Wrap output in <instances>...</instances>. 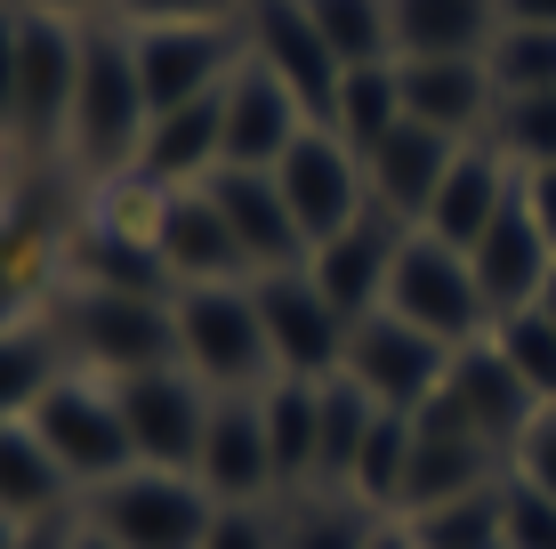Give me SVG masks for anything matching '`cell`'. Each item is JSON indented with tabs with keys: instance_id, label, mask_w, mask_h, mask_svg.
<instances>
[{
	"instance_id": "obj_10",
	"label": "cell",
	"mask_w": 556,
	"mask_h": 549,
	"mask_svg": "<svg viewBox=\"0 0 556 549\" xmlns=\"http://www.w3.org/2000/svg\"><path fill=\"white\" fill-rule=\"evenodd\" d=\"M452 355H459V348L428 339L419 324H404V315H388V308H371V315H355V324H348V364H339V372H348L371 404L419 412L435 388H444Z\"/></svg>"
},
{
	"instance_id": "obj_47",
	"label": "cell",
	"mask_w": 556,
	"mask_h": 549,
	"mask_svg": "<svg viewBox=\"0 0 556 549\" xmlns=\"http://www.w3.org/2000/svg\"><path fill=\"white\" fill-rule=\"evenodd\" d=\"M25 9H49V16H89V9H113V0H25Z\"/></svg>"
},
{
	"instance_id": "obj_30",
	"label": "cell",
	"mask_w": 556,
	"mask_h": 549,
	"mask_svg": "<svg viewBox=\"0 0 556 549\" xmlns=\"http://www.w3.org/2000/svg\"><path fill=\"white\" fill-rule=\"evenodd\" d=\"M404 477H412V412H379L355 452L348 501H363L371 517H404Z\"/></svg>"
},
{
	"instance_id": "obj_39",
	"label": "cell",
	"mask_w": 556,
	"mask_h": 549,
	"mask_svg": "<svg viewBox=\"0 0 556 549\" xmlns=\"http://www.w3.org/2000/svg\"><path fill=\"white\" fill-rule=\"evenodd\" d=\"M501 549H556V501L508 477L501 494Z\"/></svg>"
},
{
	"instance_id": "obj_22",
	"label": "cell",
	"mask_w": 556,
	"mask_h": 549,
	"mask_svg": "<svg viewBox=\"0 0 556 549\" xmlns=\"http://www.w3.org/2000/svg\"><path fill=\"white\" fill-rule=\"evenodd\" d=\"M508 195H516V170L501 162V146H492V138H468V146L452 154L444 186H435L419 235L452 242V251H476V242H484V226L508 211Z\"/></svg>"
},
{
	"instance_id": "obj_46",
	"label": "cell",
	"mask_w": 556,
	"mask_h": 549,
	"mask_svg": "<svg viewBox=\"0 0 556 549\" xmlns=\"http://www.w3.org/2000/svg\"><path fill=\"white\" fill-rule=\"evenodd\" d=\"M363 549H419V534H412V517H379Z\"/></svg>"
},
{
	"instance_id": "obj_7",
	"label": "cell",
	"mask_w": 556,
	"mask_h": 549,
	"mask_svg": "<svg viewBox=\"0 0 556 549\" xmlns=\"http://www.w3.org/2000/svg\"><path fill=\"white\" fill-rule=\"evenodd\" d=\"M379 308L419 324L428 339H444V348H468V339L492 332V308H484V291H476L468 251L419 235V226L404 235V251H395V275H388V299H379Z\"/></svg>"
},
{
	"instance_id": "obj_13",
	"label": "cell",
	"mask_w": 556,
	"mask_h": 549,
	"mask_svg": "<svg viewBox=\"0 0 556 549\" xmlns=\"http://www.w3.org/2000/svg\"><path fill=\"white\" fill-rule=\"evenodd\" d=\"M242 41H251V57H258V65L306 105V122L331 129V105H339V82H348V65H339L331 41L315 33L306 0H242Z\"/></svg>"
},
{
	"instance_id": "obj_28",
	"label": "cell",
	"mask_w": 556,
	"mask_h": 549,
	"mask_svg": "<svg viewBox=\"0 0 556 549\" xmlns=\"http://www.w3.org/2000/svg\"><path fill=\"white\" fill-rule=\"evenodd\" d=\"M258 412H266V445H275L282 494H315V412H323V380H266L258 388Z\"/></svg>"
},
{
	"instance_id": "obj_3",
	"label": "cell",
	"mask_w": 556,
	"mask_h": 549,
	"mask_svg": "<svg viewBox=\"0 0 556 549\" xmlns=\"http://www.w3.org/2000/svg\"><path fill=\"white\" fill-rule=\"evenodd\" d=\"M178 364L218 396H251L275 380L266 315L251 283H186L178 291Z\"/></svg>"
},
{
	"instance_id": "obj_25",
	"label": "cell",
	"mask_w": 556,
	"mask_h": 549,
	"mask_svg": "<svg viewBox=\"0 0 556 549\" xmlns=\"http://www.w3.org/2000/svg\"><path fill=\"white\" fill-rule=\"evenodd\" d=\"M210 170H226V89L153 113L146 146H138V178L146 186H202Z\"/></svg>"
},
{
	"instance_id": "obj_31",
	"label": "cell",
	"mask_w": 556,
	"mask_h": 549,
	"mask_svg": "<svg viewBox=\"0 0 556 549\" xmlns=\"http://www.w3.org/2000/svg\"><path fill=\"white\" fill-rule=\"evenodd\" d=\"M56 372H73V364H65V348L49 339L41 315H33V324H0V421H25Z\"/></svg>"
},
{
	"instance_id": "obj_1",
	"label": "cell",
	"mask_w": 556,
	"mask_h": 549,
	"mask_svg": "<svg viewBox=\"0 0 556 549\" xmlns=\"http://www.w3.org/2000/svg\"><path fill=\"white\" fill-rule=\"evenodd\" d=\"M49 339L73 372L129 380V372L178 364V291H105V283H65L49 299Z\"/></svg>"
},
{
	"instance_id": "obj_21",
	"label": "cell",
	"mask_w": 556,
	"mask_h": 549,
	"mask_svg": "<svg viewBox=\"0 0 556 549\" xmlns=\"http://www.w3.org/2000/svg\"><path fill=\"white\" fill-rule=\"evenodd\" d=\"M468 138H444V129H428V122H395L388 138L363 154V178H371V202L388 219H404V226H419L428 219V202H435V186H444V170H452V154Z\"/></svg>"
},
{
	"instance_id": "obj_23",
	"label": "cell",
	"mask_w": 556,
	"mask_h": 549,
	"mask_svg": "<svg viewBox=\"0 0 556 549\" xmlns=\"http://www.w3.org/2000/svg\"><path fill=\"white\" fill-rule=\"evenodd\" d=\"M153 251H162L169 283H251V267H242L235 235H226L218 202L202 195V186H169L162 195V219H153Z\"/></svg>"
},
{
	"instance_id": "obj_42",
	"label": "cell",
	"mask_w": 556,
	"mask_h": 549,
	"mask_svg": "<svg viewBox=\"0 0 556 549\" xmlns=\"http://www.w3.org/2000/svg\"><path fill=\"white\" fill-rule=\"evenodd\" d=\"M113 9H122L129 33H138V25H202V16H242V0H113Z\"/></svg>"
},
{
	"instance_id": "obj_44",
	"label": "cell",
	"mask_w": 556,
	"mask_h": 549,
	"mask_svg": "<svg viewBox=\"0 0 556 549\" xmlns=\"http://www.w3.org/2000/svg\"><path fill=\"white\" fill-rule=\"evenodd\" d=\"M525 211H532V226H541L548 251H556V170H532L525 178Z\"/></svg>"
},
{
	"instance_id": "obj_17",
	"label": "cell",
	"mask_w": 556,
	"mask_h": 549,
	"mask_svg": "<svg viewBox=\"0 0 556 549\" xmlns=\"http://www.w3.org/2000/svg\"><path fill=\"white\" fill-rule=\"evenodd\" d=\"M404 235H412V226L388 219V211L371 202V211H363L348 235H331L323 251H306V275H315V291L355 324V315H371L379 299H388V275H395V251H404Z\"/></svg>"
},
{
	"instance_id": "obj_14",
	"label": "cell",
	"mask_w": 556,
	"mask_h": 549,
	"mask_svg": "<svg viewBox=\"0 0 556 549\" xmlns=\"http://www.w3.org/2000/svg\"><path fill=\"white\" fill-rule=\"evenodd\" d=\"M258 315H266V348H275V380H331L348 364V315L315 291V275H258Z\"/></svg>"
},
{
	"instance_id": "obj_18",
	"label": "cell",
	"mask_w": 556,
	"mask_h": 549,
	"mask_svg": "<svg viewBox=\"0 0 556 549\" xmlns=\"http://www.w3.org/2000/svg\"><path fill=\"white\" fill-rule=\"evenodd\" d=\"M468 267H476V291H484L492 324L525 315L532 299H541V283L556 275V251H548V235H541V226H532V211H525V178H516L508 211L484 226V242L468 251Z\"/></svg>"
},
{
	"instance_id": "obj_4",
	"label": "cell",
	"mask_w": 556,
	"mask_h": 549,
	"mask_svg": "<svg viewBox=\"0 0 556 549\" xmlns=\"http://www.w3.org/2000/svg\"><path fill=\"white\" fill-rule=\"evenodd\" d=\"M25 428L56 452V469H65L73 485H89V494L138 469L122 396H113V380H98V372H56V380L41 388V404L25 412Z\"/></svg>"
},
{
	"instance_id": "obj_16",
	"label": "cell",
	"mask_w": 556,
	"mask_h": 549,
	"mask_svg": "<svg viewBox=\"0 0 556 549\" xmlns=\"http://www.w3.org/2000/svg\"><path fill=\"white\" fill-rule=\"evenodd\" d=\"M194 485H202L218 509H258V501L282 494L275 445H266V412H258V388H251V396H218V404H210V437H202Z\"/></svg>"
},
{
	"instance_id": "obj_48",
	"label": "cell",
	"mask_w": 556,
	"mask_h": 549,
	"mask_svg": "<svg viewBox=\"0 0 556 549\" xmlns=\"http://www.w3.org/2000/svg\"><path fill=\"white\" fill-rule=\"evenodd\" d=\"M532 308H541V315H548V324H556V275L541 283V299H532Z\"/></svg>"
},
{
	"instance_id": "obj_36",
	"label": "cell",
	"mask_w": 556,
	"mask_h": 549,
	"mask_svg": "<svg viewBox=\"0 0 556 549\" xmlns=\"http://www.w3.org/2000/svg\"><path fill=\"white\" fill-rule=\"evenodd\" d=\"M484 65H492L501 98H541V89H556V33L548 25H501Z\"/></svg>"
},
{
	"instance_id": "obj_34",
	"label": "cell",
	"mask_w": 556,
	"mask_h": 549,
	"mask_svg": "<svg viewBox=\"0 0 556 549\" xmlns=\"http://www.w3.org/2000/svg\"><path fill=\"white\" fill-rule=\"evenodd\" d=\"M492 146H501V162L516 178H532V170H556V89L541 98H501L492 105Z\"/></svg>"
},
{
	"instance_id": "obj_27",
	"label": "cell",
	"mask_w": 556,
	"mask_h": 549,
	"mask_svg": "<svg viewBox=\"0 0 556 549\" xmlns=\"http://www.w3.org/2000/svg\"><path fill=\"white\" fill-rule=\"evenodd\" d=\"M65 501H73V477L56 469V452L25 421H0V525L65 517Z\"/></svg>"
},
{
	"instance_id": "obj_20",
	"label": "cell",
	"mask_w": 556,
	"mask_h": 549,
	"mask_svg": "<svg viewBox=\"0 0 556 549\" xmlns=\"http://www.w3.org/2000/svg\"><path fill=\"white\" fill-rule=\"evenodd\" d=\"M395 89H404V113L444 138H484L492 129V65L484 57H395Z\"/></svg>"
},
{
	"instance_id": "obj_24",
	"label": "cell",
	"mask_w": 556,
	"mask_h": 549,
	"mask_svg": "<svg viewBox=\"0 0 556 549\" xmlns=\"http://www.w3.org/2000/svg\"><path fill=\"white\" fill-rule=\"evenodd\" d=\"M508 461L492 445H476L468 428L435 421V412H412V477H404V517L412 509H435V501H459V494H484L501 485Z\"/></svg>"
},
{
	"instance_id": "obj_38",
	"label": "cell",
	"mask_w": 556,
	"mask_h": 549,
	"mask_svg": "<svg viewBox=\"0 0 556 549\" xmlns=\"http://www.w3.org/2000/svg\"><path fill=\"white\" fill-rule=\"evenodd\" d=\"M492 348L516 364V380H525L541 404H556V324L541 308H525V315H508V324H492Z\"/></svg>"
},
{
	"instance_id": "obj_43",
	"label": "cell",
	"mask_w": 556,
	"mask_h": 549,
	"mask_svg": "<svg viewBox=\"0 0 556 549\" xmlns=\"http://www.w3.org/2000/svg\"><path fill=\"white\" fill-rule=\"evenodd\" d=\"M0 138H16V0H0Z\"/></svg>"
},
{
	"instance_id": "obj_6",
	"label": "cell",
	"mask_w": 556,
	"mask_h": 549,
	"mask_svg": "<svg viewBox=\"0 0 556 549\" xmlns=\"http://www.w3.org/2000/svg\"><path fill=\"white\" fill-rule=\"evenodd\" d=\"M73 82H81V25L16 0V146L49 162L73 129Z\"/></svg>"
},
{
	"instance_id": "obj_35",
	"label": "cell",
	"mask_w": 556,
	"mask_h": 549,
	"mask_svg": "<svg viewBox=\"0 0 556 549\" xmlns=\"http://www.w3.org/2000/svg\"><path fill=\"white\" fill-rule=\"evenodd\" d=\"M501 485H484V494H459V501H435V509H412V534L419 549H501Z\"/></svg>"
},
{
	"instance_id": "obj_5",
	"label": "cell",
	"mask_w": 556,
	"mask_h": 549,
	"mask_svg": "<svg viewBox=\"0 0 556 549\" xmlns=\"http://www.w3.org/2000/svg\"><path fill=\"white\" fill-rule=\"evenodd\" d=\"M210 517L218 501L186 469H129L89 494V534H105L113 549H202Z\"/></svg>"
},
{
	"instance_id": "obj_26",
	"label": "cell",
	"mask_w": 556,
	"mask_h": 549,
	"mask_svg": "<svg viewBox=\"0 0 556 549\" xmlns=\"http://www.w3.org/2000/svg\"><path fill=\"white\" fill-rule=\"evenodd\" d=\"M395 57H484L501 41V0H388Z\"/></svg>"
},
{
	"instance_id": "obj_29",
	"label": "cell",
	"mask_w": 556,
	"mask_h": 549,
	"mask_svg": "<svg viewBox=\"0 0 556 549\" xmlns=\"http://www.w3.org/2000/svg\"><path fill=\"white\" fill-rule=\"evenodd\" d=\"M379 412H388V404H371L348 372L323 380V412H315V494H348L355 452H363V437H371Z\"/></svg>"
},
{
	"instance_id": "obj_50",
	"label": "cell",
	"mask_w": 556,
	"mask_h": 549,
	"mask_svg": "<svg viewBox=\"0 0 556 549\" xmlns=\"http://www.w3.org/2000/svg\"><path fill=\"white\" fill-rule=\"evenodd\" d=\"M0 146H9V138H0Z\"/></svg>"
},
{
	"instance_id": "obj_8",
	"label": "cell",
	"mask_w": 556,
	"mask_h": 549,
	"mask_svg": "<svg viewBox=\"0 0 556 549\" xmlns=\"http://www.w3.org/2000/svg\"><path fill=\"white\" fill-rule=\"evenodd\" d=\"M129 57H138L146 105L169 113V105H194V98L235 82L251 41H242V16H202V25H138Z\"/></svg>"
},
{
	"instance_id": "obj_49",
	"label": "cell",
	"mask_w": 556,
	"mask_h": 549,
	"mask_svg": "<svg viewBox=\"0 0 556 549\" xmlns=\"http://www.w3.org/2000/svg\"><path fill=\"white\" fill-rule=\"evenodd\" d=\"M65 549H113V541H105V534H89V525H81V534H73Z\"/></svg>"
},
{
	"instance_id": "obj_33",
	"label": "cell",
	"mask_w": 556,
	"mask_h": 549,
	"mask_svg": "<svg viewBox=\"0 0 556 549\" xmlns=\"http://www.w3.org/2000/svg\"><path fill=\"white\" fill-rule=\"evenodd\" d=\"M315 33L331 41L339 65H395V33H388V0H306Z\"/></svg>"
},
{
	"instance_id": "obj_15",
	"label": "cell",
	"mask_w": 556,
	"mask_h": 549,
	"mask_svg": "<svg viewBox=\"0 0 556 549\" xmlns=\"http://www.w3.org/2000/svg\"><path fill=\"white\" fill-rule=\"evenodd\" d=\"M202 195L218 202V219H226V235H235L251 283H258V275L306 267V235H299L291 202H282V178H275V170H210Z\"/></svg>"
},
{
	"instance_id": "obj_40",
	"label": "cell",
	"mask_w": 556,
	"mask_h": 549,
	"mask_svg": "<svg viewBox=\"0 0 556 549\" xmlns=\"http://www.w3.org/2000/svg\"><path fill=\"white\" fill-rule=\"evenodd\" d=\"M508 477L556 501V404L532 412V428H525V437H516V452H508Z\"/></svg>"
},
{
	"instance_id": "obj_11",
	"label": "cell",
	"mask_w": 556,
	"mask_h": 549,
	"mask_svg": "<svg viewBox=\"0 0 556 549\" xmlns=\"http://www.w3.org/2000/svg\"><path fill=\"white\" fill-rule=\"evenodd\" d=\"M419 412H435V421L468 428L476 445H492V452L508 461V452H516V437L532 428V412H541V396H532L525 380H516V364H508L501 348H492V332H484V339H468V348L452 355L444 388H435Z\"/></svg>"
},
{
	"instance_id": "obj_2",
	"label": "cell",
	"mask_w": 556,
	"mask_h": 549,
	"mask_svg": "<svg viewBox=\"0 0 556 549\" xmlns=\"http://www.w3.org/2000/svg\"><path fill=\"white\" fill-rule=\"evenodd\" d=\"M146 82H138V57H129L122 25H81V82H73V129H65V154L89 170V178H129L146 146Z\"/></svg>"
},
{
	"instance_id": "obj_45",
	"label": "cell",
	"mask_w": 556,
	"mask_h": 549,
	"mask_svg": "<svg viewBox=\"0 0 556 549\" xmlns=\"http://www.w3.org/2000/svg\"><path fill=\"white\" fill-rule=\"evenodd\" d=\"M501 25H548L556 33V0H501Z\"/></svg>"
},
{
	"instance_id": "obj_9",
	"label": "cell",
	"mask_w": 556,
	"mask_h": 549,
	"mask_svg": "<svg viewBox=\"0 0 556 549\" xmlns=\"http://www.w3.org/2000/svg\"><path fill=\"white\" fill-rule=\"evenodd\" d=\"M113 396H122V421H129V445H138V469H186V477H194L218 388H202L186 364H153V372L113 380Z\"/></svg>"
},
{
	"instance_id": "obj_19",
	"label": "cell",
	"mask_w": 556,
	"mask_h": 549,
	"mask_svg": "<svg viewBox=\"0 0 556 549\" xmlns=\"http://www.w3.org/2000/svg\"><path fill=\"white\" fill-rule=\"evenodd\" d=\"M306 129H323V122H306V105L258 57H242V73L226 82V170H282V154Z\"/></svg>"
},
{
	"instance_id": "obj_32",
	"label": "cell",
	"mask_w": 556,
	"mask_h": 549,
	"mask_svg": "<svg viewBox=\"0 0 556 549\" xmlns=\"http://www.w3.org/2000/svg\"><path fill=\"white\" fill-rule=\"evenodd\" d=\"M404 122V89H395V65H348V82H339V105H331V129L355 146V154H371L388 129Z\"/></svg>"
},
{
	"instance_id": "obj_37",
	"label": "cell",
	"mask_w": 556,
	"mask_h": 549,
	"mask_svg": "<svg viewBox=\"0 0 556 549\" xmlns=\"http://www.w3.org/2000/svg\"><path fill=\"white\" fill-rule=\"evenodd\" d=\"M371 525L379 517L348 494H306L299 509H282V549H363Z\"/></svg>"
},
{
	"instance_id": "obj_12",
	"label": "cell",
	"mask_w": 556,
	"mask_h": 549,
	"mask_svg": "<svg viewBox=\"0 0 556 549\" xmlns=\"http://www.w3.org/2000/svg\"><path fill=\"white\" fill-rule=\"evenodd\" d=\"M282 202H291V219H299V235H306V251H323L331 235H348V226L371 211V178H363V154L339 129H306V138L282 154Z\"/></svg>"
},
{
	"instance_id": "obj_41",
	"label": "cell",
	"mask_w": 556,
	"mask_h": 549,
	"mask_svg": "<svg viewBox=\"0 0 556 549\" xmlns=\"http://www.w3.org/2000/svg\"><path fill=\"white\" fill-rule=\"evenodd\" d=\"M202 549H282V517H275L266 501H258V509H218Z\"/></svg>"
}]
</instances>
